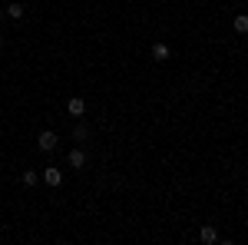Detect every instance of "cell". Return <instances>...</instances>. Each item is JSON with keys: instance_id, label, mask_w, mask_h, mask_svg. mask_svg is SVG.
I'll list each match as a JSON object with an SVG mask.
<instances>
[{"instance_id": "obj_1", "label": "cell", "mask_w": 248, "mask_h": 245, "mask_svg": "<svg viewBox=\"0 0 248 245\" xmlns=\"http://www.w3.org/2000/svg\"><path fill=\"white\" fill-rule=\"evenodd\" d=\"M57 146H60V136H57L53 130H43V132L37 136V149H40V152H53Z\"/></svg>"}, {"instance_id": "obj_2", "label": "cell", "mask_w": 248, "mask_h": 245, "mask_svg": "<svg viewBox=\"0 0 248 245\" xmlns=\"http://www.w3.org/2000/svg\"><path fill=\"white\" fill-rule=\"evenodd\" d=\"M40 179H43V182H46V186H50V189L63 186V172H60L57 166H46V169L40 172Z\"/></svg>"}, {"instance_id": "obj_3", "label": "cell", "mask_w": 248, "mask_h": 245, "mask_svg": "<svg viewBox=\"0 0 248 245\" xmlns=\"http://www.w3.org/2000/svg\"><path fill=\"white\" fill-rule=\"evenodd\" d=\"M66 163H70V166H73V169H86V152H83V149H79V146H77V149H70V152H66Z\"/></svg>"}, {"instance_id": "obj_4", "label": "cell", "mask_w": 248, "mask_h": 245, "mask_svg": "<svg viewBox=\"0 0 248 245\" xmlns=\"http://www.w3.org/2000/svg\"><path fill=\"white\" fill-rule=\"evenodd\" d=\"M3 14H7L10 20H23V17H27V7H23L20 0H14V3H7V7H3Z\"/></svg>"}, {"instance_id": "obj_5", "label": "cell", "mask_w": 248, "mask_h": 245, "mask_svg": "<svg viewBox=\"0 0 248 245\" xmlns=\"http://www.w3.org/2000/svg\"><path fill=\"white\" fill-rule=\"evenodd\" d=\"M169 57H172L169 43H162V40H155V43H153V60H159V63H166Z\"/></svg>"}, {"instance_id": "obj_6", "label": "cell", "mask_w": 248, "mask_h": 245, "mask_svg": "<svg viewBox=\"0 0 248 245\" xmlns=\"http://www.w3.org/2000/svg\"><path fill=\"white\" fill-rule=\"evenodd\" d=\"M66 110H70V116H86V99H83V96H73V99H70V103H66Z\"/></svg>"}, {"instance_id": "obj_7", "label": "cell", "mask_w": 248, "mask_h": 245, "mask_svg": "<svg viewBox=\"0 0 248 245\" xmlns=\"http://www.w3.org/2000/svg\"><path fill=\"white\" fill-rule=\"evenodd\" d=\"M199 239H202L205 245L218 242V232H215V226H202V229H199Z\"/></svg>"}, {"instance_id": "obj_8", "label": "cell", "mask_w": 248, "mask_h": 245, "mask_svg": "<svg viewBox=\"0 0 248 245\" xmlns=\"http://www.w3.org/2000/svg\"><path fill=\"white\" fill-rule=\"evenodd\" d=\"M232 30L235 33H248V14H238V17L232 20Z\"/></svg>"}, {"instance_id": "obj_9", "label": "cell", "mask_w": 248, "mask_h": 245, "mask_svg": "<svg viewBox=\"0 0 248 245\" xmlns=\"http://www.w3.org/2000/svg\"><path fill=\"white\" fill-rule=\"evenodd\" d=\"M73 139H77V143H86V139H90V126H86V123H77V126H73Z\"/></svg>"}, {"instance_id": "obj_10", "label": "cell", "mask_w": 248, "mask_h": 245, "mask_svg": "<svg viewBox=\"0 0 248 245\" xmlns=\"http://www.w3.org/2000/svg\"><path fill=\"white\" fill-rule=\"evenodd\" d=\"M20 179H23V186H27V189H33V186H37V182H40V172L27 169V172H23V176H20Z\"/></svg>"}, {"instance_id": "obj_11", "label": "cell", "mask_w": 248, "mask_h": 245, "mask_svg": "<svg viewBox=\"0 0 248 245\" xmlns=\"http://www.w3.org/2000/svg\"><path fill=\"white\" fill-rule=\"evenodd\" d=\"M3 17H7V14H3V10H0V20H3Z\"/></svg>"}, {"instance_id": "obj_12", "label": "cell", "mask_w": 248, "mask_h": 245, "mask_svg": "<svg viewBox=\"0 0 248 245\" xmlns=\"http://www.w3.org/2000/svg\"><path fill=\"white\" fill-rule=\"evenodd\" d=\"M0 47H3V37H0Z\"/></svg>"}, {"instance_id": "obj_13", "label": "cell", "mask_w": 248, "mask_h": 245, "mask_svg": "<svg viewBox=\"0 0 248 245\" xmlns=\"http://www.w3.org/2000/svg\"><path fill=\"white\" fill-rule=\"evenodd\" d=\"M0 132H3V126H0Z\"/></svg>"}]
</instances>
